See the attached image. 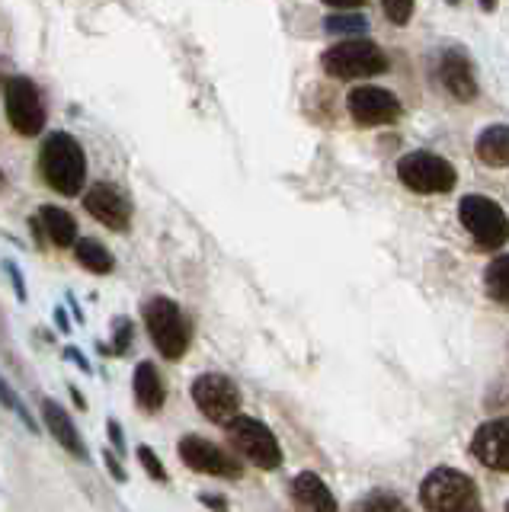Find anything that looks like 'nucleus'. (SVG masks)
Listing matches in <instances>:
<instances>
[{
  "instance_id": "f257e3e1",
  "label": "nucleus",
  "mask_w": 509,
  "mask_h": 512,
  "mask_svg": "<svg viewBox=\"0 0 509 512\" xmlns=\"http://www.w3.org/2000/svg\"><path fill=\"white\" fill-rule=\"evenodd\" d=\"M39 173L58 196H81L87 183L84 148L68 132H52L39 151Z\"/></svg>"
},
{
  "instance_id": "f03ea898",
  "label": "nucleus",
  "mask_w": 509,
  "mask_h": 512,
  "mask_svg": "<svg viewBox=\"0 0 509 512\" xmlns=\"http://www.w3.org/2000/svg\"><path fill=\"white\" fill-rule=\"evenodd\" d=\"M420 506L429 512H477L481 490L477 480L458 468H433L420 484Z\"/></svg>"
},
{
  "instance_id": "7ed1b4c3",
  "label": "nucleus",
  "mask_w": 509,
  "mask_h": 512,
  "mask_svg": "<svg viewBox=\"0 0 509 512\" xmlns=\"http://www.w3.org/2000/svg\"><path fill=\"white\" fill-rule=\"evenodd\" d=\"M458 221L471 234L474 247L503 250L509 244V215L497 199L481 196V192H468L458 202Z\"/></svg>"
},
{
  "instance_id": "20e7f679",
  "label": "nucleus",
  "mask_w": 509,
  "mask_h": 512,
  "mask_svg": "<svg viewBox=\"0 0 509 512\" xmlns=\"http://www.w3.org/2000/svg\"><path fill=\"white\" fill-rule=\"evenodd\" d=\"M145 324L151 333V343L157 346L164 359L177 362L189 352L193 343V320L186 317V311L177 301L170 298H151L145 304Z\"/></svg>"
},
{
  "instance_id": "39448f33",
  "label": "nucleus",
  "mask_w": 509,
  "mask_h": 512,
  "mask_svg": "<svg viewBox=\"0 0 509 512\" xmlns=\"http://www.w3.org/2000/svg\"><path fill=\"white\" fill-rule=\"evenodd\" d=\"M388 55L372 39H343L321 55V68L337 80H365L388 71Z\"/></svg>"
},
{
  "instance_id": "423d86ee",
  "label": "nucleus",
  "mask_w": 509,
  "mask_h": 512,
  "mask_svg": "<svg viewBox=\"0 0 509 512\" xmlns=\"http://www.w3.org/2000/svg\"><path fill=\"white\" fill-rule=\"evenodd\" d=\"M397 180L417 196H445L455 189L458 170L436 151H410L397 160Z\"/></svg>"
},
{
  "instance_id": "0eeeda50",
  "label": "nucleus",
  "mask_w": 509,
  "mask_h": 512,
  "mask_svg": "<svg viewBox=\"0 0 509 512\" xmlns=\"http://www.w3.org/2000/svg\"><path fill=\"white\" fill-rule=\"evenodd\" d=\"M225 429H228V442L234 445V452L241 455V461H250L253 468H260V471L282 468V461H285L282 445L276 439V432L266 423L237 413L234 420L225 423Z\"/></svg>"
},
{
  "instance_id": "6e6552de",
  "label": "nucleus",
  "mask_w": 509,
  "mask_h": 512,
  "mask_svg": "<svg viewBox=\"0 0 509 512\" xmlns=\"http://www.w3.org/2000/svg\"><path fill=\"white\" fill-rule=\"evenodd\" d=\"M4 103H7V122L17 135L36 138L45 128V103L39 96V87L29 77H10L4 87Z\"/></svg>"
},
{
  "instance_id": "1a4fd4ad",
  "label": "nucleus",
  "mask_w": 509,
  "mask_h": 512,
  "mask_svg": "<svg viewBox=\"0 0 509 512\" xmlns=\"http://www.w3.org/2000/svg\"><path fill=\"white\" fill-rule=\"evenodd\" d=\"M193 394L196 407L202 410V416L209 423L225 426L228 420H234L241 413V388L228 378V375H218V372H205L193 381Z\"/></svg>"
},
{
  "instance_id": "9d476101",
  "label": "nucleus",
  "mask_w": 509,
  "mask_h": 512,
  "mask_svg": "<svg viewBox=\"0 0 509 512\" xmlns=\"http://www.w3.org/2000/svg\"><path fill=\"white\" fill-rule=\"evenodd\" d=\"M346 109L349 116H353L356 125H365V128H378V125H394L397 119L404 116V106L401 100L385 90V87H372V84H362V87H353L346 96Z\"/></svg>"
},
{
  "instance_id": "9b49d317",
  "label": "nucleus",
  "mask_w": 509,
  "mask_h": 512,
  "mask_svg": "<svg viewBox=\"0 0 509 512\" xmlns=\"http://www.w3.org/2000/svg\"><path fill=\"white\" fill-rule=\"evenodd\" d=\"M177 455L186 468H193L199 474H209V477H225V480H237L244 477V464L241 458L228 455L225 448L202 439V436H183L177 445Z\"/></svg>"
},
{
  "instance_id": "f8f14e48",
  "label": "nucleus",
  "mask_w": 509,
  "mask_h": 512,
  "mask_svg": "<svg viewBox=\"0 0 509 512\" xmlns=\"http://www.w3.org/2000/svg\"><path fill=\"white\" fill-rule=\"evenodd\" d=\"M436 77H439L442 90L449 93L455 103H471V100H477V93H481L474 61L468 58L465 48H458V45H449V48H442V52H439Z\"/></svg>"
},
{
  "instance_id": "ddd939ff",
  "label": "nucleus",
  "mask_w": 509,
  "mask_h": 512,
  "mask_svg": "<svg viewBox=\"0 0 509 512\" xmlns=\"http://www.w3.org/2000/svg\"><path fill=\"white\" fill-rule=\"evenodd\" d=\"M468 452L474 461H481L484 468L509 474V416H493L474 429Z\"/></svg>"
},
{
  "instance_id": "4468645a",
  "label": "nucleus",
  "mask_w": 509,
  "mask_h": 512,
  "mask_svg": "<svg viewBox=\"0 0 509 512\" xmlns=\"http://www.w3.org/2000/svg\"><path fill=\"white\" fill-rule=\"evenodd\" d=\"M84 208L93 221H100L109 231H129L132 228V202L109 183H93L84 192Z\"/></svg>"
},
{
  "instance_id": "2eb2a0df",
  "label": "nucleus",
  "mask_w": 509,
  "mask_h": 512,
  "mask_svg": "<svg viewBox=\"0 0 509 512\" xmlns=\"http://www.w3.org/2000/svg\"><path fill=\"white\" fill-rule=\"evenodd\" d=\"M42 420H45V429L52 432V439L65 448L68 455H74L77 461H90V452H87V442L81 439V429L74 426V420L68 416V410L58 404L52 397H42Z\"/></svg>"
},
{
  "instance_id": "dca6fc26",
  "label": "nucleus",
  "mask_w": 509,
  "mask_h": 512,
  "mask_svg": "<svg viewBox=\"0 0 509 512\" xmlns=\"http://www.w3.org/2000/svg\"><path fill=\"white\" fill-rule=\"evenodd\" d=\"M292 500H295V506L311 509V512H337L340 509L337 496L330 493L324 477H317L314 471H301L292 480Z\"/></svg>"
},
{
  "instance_id": "f3484780",
  "label": "nucleus",
  "mask_w": 509,
  "mask_h": 512,
  "mask_svg": "<svg viewBox=\"0 0 509 512\" xmlns=\"http://www.w3.org/2000/svg\"><path fill=\"white\" fill-rule=\"evenodd\" d=\"M474 157L481 160L484 167L506 170L509 167V125L493 122V125L481 128L474 138Z\"/></svg>"
},
{
  "instance_id": "a211bd4d",
  "label": "nucleus",
  "mask_w": 509,
  "mask_h": 512,
  "mask_svg": "<svg viewBox=\"0 0 509 512\" xmlns=\"http://www.w3.org/2000/svg\"><path fill=\"white\" fill-rule=\"evenodd\" d=\"M132 388H135V400L138 407L145 413H161L167 404V388H164V378L157 372L154 362H138L135 365V375H132Z\"/></svg>"
},
{
  "instance_id": "6ab92c4d",
  "label": "nucleus",
  "mask_w": 509,
  "mask_h": 512,
  "mask_svg": "<svg viewBox=\"0 0 509 512\" xmlns=\"http://www.w3.org/2000/svg\"><path fill=\"white\" fill-rule=\"evenodd\" d=\"M33 221L39 224L42 234L49 237L55 247H61V250L74 247V240H77V221H74V215L68 212V208L42 205V208H39V215H36Z\"/></svg>"
},
{
  "instance_id": "aec40b11",
  "label": "nucleus",
  "mask_w": 509,
  "mask_h": 512,
  "mask_svg": "<svg viewBox=\"0 0 509 512\" xmlns=\"http://www.w3.org/2000/svg\"><path fill=\"white\" fill-rule=\"evenodd\" d=\"M74 256L87 272H93V276H109V272L116 269L113 253H109L100 240H93V237H77L74 240Z\"/></svg>"
},
{
  "instance_id": "412c9836",
  "label": "nucleus",
  "mask_w": 509,
  "mask_h": 512,
  "mask_svg": "<svg viewBox=\"0 0 509 512\" xmlns=\"http://www.w3.org/2000/svg\"><path fill=\"white\" fill-rule=\"evenodd\" d=\"M484 295L509 308V253H500L484 269Z\"/></svg>"
},
{
  "instance_id": "4be33fe9",
  "label": "nucleus",
  "mask_w": 509,
  "mask_h": 512,
  "mask_svg": "<svg viewBox=\"0 0 509 512\" xmlns=\"http://www.w3.org/2000/svg\"><path fill=\"white\" fill-rule=\"evenodd\" d=\"M324 29L333 36H362L369 29V20L359 10H343V13H330L324 20Z\"/></svg>"
},
{
  "instance_id": "5701e85b",
  "label": "nucleus",
  "mask_w": 509,
  "mask_h": 512,
  "mask_svg": "<svg viewBox=\"0 0 509 512\" xmlns=\"http://www.w3.org/2000/svg\"><path fill=\"white\" fill-rule=\"evenodd\" d=\"M0 404H4L10 413H17L20 420H23V426H26L29 432H36V429H39V423L33 420V413H29V407L23 404V397L10 388V384L4 381V375H0Z\"/></svg>"
},
{
  "instance_id": "b1692460",
  "label": "nucleus",
  "mask_w": 509,
  "mask_h": 512,
  "mask_svg": "<svg viewBox=\"0 0 509 512\" xmlns=\"http://www.w3.org/2000/svg\"><path fill=\"white\" fill-rule=\"evenodd\" d=\"M353 509H362V512H378V509L401 512V509H404V500H401V496L388 493V490H372L369 496H362V500H356Z\"/></svg>"
},
{
  "instance_id": "393cba45",
  "label": "nucleus",
  "mask_w": 509,
  "mask_h": 512,
  "mask_svg": "<svg viewBox=\"0 0 509 512\" xmlns=\"http://www.w3.org/2000/svg\"><path fill=\"white\" fill-rule=\"evenodd\" d=\"M135 455H138L141 468L148 471V477H151V480H157V484H167V480H170V474H167L164 461L157 458V452H154L151 445H138V448H135Z\"/></svg>"
},
{
  "instance_id": "a878e982",
  "label": "nucleus",
  "mask_w": 509,
  "mask_h": 512,
  "mask_svg": "<svg viewBox=\"0 0 509 512\" xmlns=\"http://www.w3.org/2000/svg\"><path fill=\"white\" fill-rule=\"evenodd\" d=\"M413 7H417V0H381V10H385V16L394 26H407Z\"/></svg>"
},
{
  "instance_id": "bb28decb",
  "label": "nucleus",
  "mask_w": 509,
  "mask_h": 512,
  "mask_svg": "<svg viewBox=\"0 0 509 512\" xmlns=\"http://www.w3.org/2000/svg\"><path fill=\"white\" fill-rule=\"evenodd\" d=\"M132 333H135L132 320H129V317H122L119 324H116V336H113V349L119 352V356H125V352H129V346H132Z\"/></svg>"
},
{
  "instance_id": "cd10ccee",
  "label": "nucleus",
  "mask_w": 509,
  "mask_h": 512,
  "mask_svg": "<svg viewBox=\"0 0 509 512\" xmlns=\"http://www.w3.org/2000/svg\"><path fill=\"white\" fill-rule=\"evenodd\" d=\"M4 272L10 276L13 288H17V298H20V301H26V298H29V292H26V285H23V272H20V266L13 263V260H4Z\"/></svg>"
},
{
  "instance_id": "c85d7f7f",
  "label": "nucleus",
  "mask_w": 509,
  "mask_h": 512,
  "mask_svg": "<svg viewBox=\"0 0 509 512\" xmlns=\"http://www.w3.org/2000/svg\"><path fill=\"white\" fill-rule=\"evenodd\" d=\"M106 432H109V445L119 448V455H125V439H122V426L116 420H106Z\"/></svg>"
},
{
  "instance_id": "c756f323",
  "label": "nucleus",
  "mask_w": 509,
  "mask_h": 512,
  "mask_svg": "<svg viewBox=\"0 0 509 512\" xmlns=\"http://www.w3.org/2000/svg\"><path fill=\"white\" fill-rule=\"evenodd\" d=\"M321 4H327L333 10H359L365 0H321Z\"/></svg>"
},
{
  "instance_id": "7c9ffc66",
  "label": "nucleus",
  "mask_w": 509,
  "mask_h": 512,
  "mask_svg": "<svg viewBox=\"0 0 509 512\" xmlns=\"http://www.w3.org/2000/svg\"><path fill=\"white\" fill-rule=\"evenodd\" d=\"M68 356L74 359V365H77V368H81V372L93 375V365H90V362L84 359V352H81V349H74V346H71V349H68Z\"/></svg>"
},
{
  "instance_id": "2f4dec72",
  "label": "nucleus",
  "mask_w": 509,
  "mask_h": 512,
  "mask_svg": "<svg viewBox=\"0 0 509 512\" xmlns=\"http://www.w3.org/2000/svg\"><path fill=\"white\" fill-rule=\"evenodd\" d=\"M106 464H109V474H113L116 480H125V471H122V464L116 461V455L113 452H106V458H103Z\"/></svg>"
},
{
  "instance_id": "473e14b6",
  "label": "nucleus",
  "mask_w": 509,
  "mask_h": 512,
  "mask_svg": "<svg viewBox=\"0 0 509 512\" xmlns=\"http://www.w3.org/2000/svg\"><path fill=\"white\" fill-rule=\"evenodd\" d=\"M55 324H58L61 333H71V320H68L65 308H55Z\"/></svg>"
},
{
  "instance_id": "72a5a7b5",
  "label": "nucleus",
  "mask_w": 509,
  "mask_h": 512,
  "mask_svg": "<svg viewBox=\"0 0 509 512\" xmlns=\"http://www.w3.org/2000/svg\"><path fill=\"white\" fill-rule=\"evenodd\" d=\"M202 503H205V506H212V509H225V506H228L225 496H202Z\"/></svg>"
},
{
  "instance_id": "f704fd0d",
  "label": "nucleus",
  "mask_w": 509,
  "mask_h": 512,
  "mask_svg": "<svg viewBox=\"0 0 509 512\" xmlns=\"http://www.w3.org/2000/svg\"><path fill=\"white\" fill-rule=\"evenodd\" d=\"M477 4H481V10H484V13H493V10L500 7V0H477Z\"/></svg>"
},
{
  "instance_id": "c9c22d12",
  "label": "nucleus",
  "mask_w": 509,
  "mask_h": 512,
  "mask_svg": "<svg viewBox=\"0 0 509 512\" xmlns=\"http://www.w3.org/2000/svg\"><path fill=\"white\" fill-rule=\"evenodd\" d=\"M445 4H452V7H458V4H461V0H445Z\"/></svg>"
},
{
  "instance_id": "e433bc0d",
  "label": "nucleus",
  "mask_w": 509,
  "mask_h": 512,
  "mask_svg": "<svg viewBox=\"0 0 509 512\" xmlns=\"http://www.w3.org/2000/svg\"><path fill=\"white\" fill-rule=\"evenodd\" d=\"M0 189H4V170H0Z\"/></svg>"
},
{
  "instance_id": "4c0bfd02",
  "label": "nucleus",
  "mask_w": 509,
  "mask_h": 512,
  "mask_svg": "<svg viewBox=\"0 0 509 512\" xmlns=\"http://www.w3.org/2000/svg\"><path fill=\"white\" fill-rule=\"evenodd\" d=\"M0 336H4V320H0Z\"/></svg>"
},
{
  "instance_id": "58836bf2",
  "label": "nucleus",
  "mask_w": 509,
  "mask_h": 512,
  "mask_svg": "<svg viewBox=\"0 0 509 512\" xmlns=\"http://www.w3.org/2000/svg\"><path fill=\"white\" fill-rule=\"evenodd\" d=\"M506 404H509V391H506Z\"/></svg>"
},
{
  "instance_id": "ea45409f",
  "label": "nucleus",
  "mask_w": 509,
  "mask_h": 512,
  "mask_svg": "<svg viewBox=\"0 0 509 512\" xmlns=\"http://www.w3.org/2000/svg\"><path fill=\"white\" fill-rule=\"evenodd\" d=\"M506 512H509V500H506Z\"/></svg>"
}]
</instances>
